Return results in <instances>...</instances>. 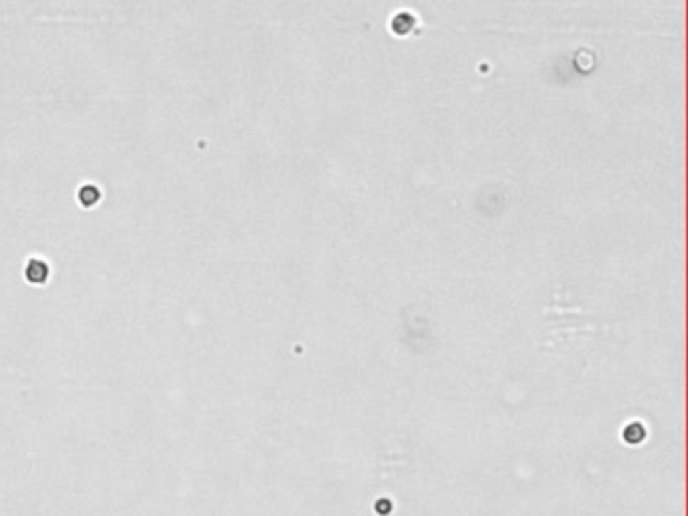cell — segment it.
Returning a JSON list of instances; mask_svg holds the SVG:
<instances>
[]
</instances>
